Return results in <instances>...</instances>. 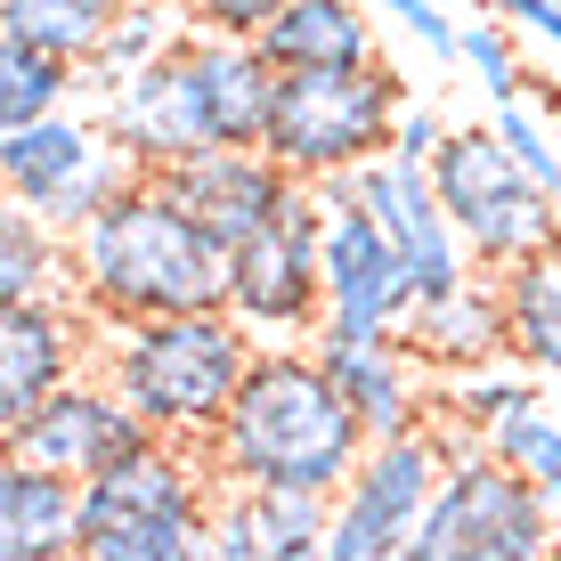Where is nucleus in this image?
Here are the masks:
<instances>
[{"instance_id":"obj_1","label":"nucleus","mask_w":561,"mask_h":561,"mask_svg":"<svg viewBox=\"0 0 561 561\" xmlns=\"http://www.w3.org/2000/svg\"><path fill=\"white\" fill-rule=\"evenodd\" d=\"M366 456V415L334 382L309 342H261L244 391L228 399L220 432H211V463L237 489H318L342 496V480Z\"/></svg>"},{"instance_id":"obj_2","label":"nucleus","mask_w":561,"mask_h":561,"mask_svg":"<svg viewBox=\"0 0 561 561\" xmlns=\"http://www.w3.org/2000/svg\"><path fill=\"white\" fill-rule=\"evenodd\" d=\"M73 285L99 309V325L220 309L228 301V244L147 171L73 237Z\"/></svg>"},{"instance_id":"obj_3","label":"nucleus","mask_w":561,"mask_h":561,"mask_svg":"<svg viewBox=\"0 0 561 561\" xmlns=\"http://www.w3.org/2000/svg\"><path fill=\"white\" fill-rule=\"evenodd\" d=\"M261 342L220 309H171V318H114L99 325V375L139 408L163 439H211L228 399L244 391Z\"/></svg>"},{"instance_id":"obj_4","label":"nucleus","mask_w":561,"mask_h":561,"mask_svg":"<svg viewBox=\"0 0 561 561\" xmlns=\"http://www.w3.org/2000/svg\"><path fill=\"white\" fill-rule=\"evenodd\" d=\"M211 439H147L82 480V561H211Z\"/></svg>"},{"instance_id":"obj_5","label":"nucleus","mask_w":561,"mask_h":561,"mask_svg":"<svg viewBox=\"0 0 561 561\" xmlns=\"http://www.w3.org/2000/svg\"><path fill=\"white\" fill-rule=\"evenodd\" d=\"M399 114H408V82L399 66H301L277 82V114H268V154L301 180L318 171H358L391 154Z\"/></svg>"},{"instance_id":"obj_6","label":"nucleus","mask_w":561,"mask_h":561,"mask_svg":"<svg viewBox=\"0 0 561 561\" xmlns=\"http://www.w3.org/2000/svg\"><path fill=\"white\" fill-rule=\"evenodd\" d=\"M432 180H439V204H448L456 237L472 244L480 268L505 277L513 261H537V253H561V196L537 187L529 171L513 163V147L496 139V123H463L439 139L432 154Z\"/></svg>"},{"instance_id":"obj_7","label":"nucleus","mask_w":561,"mask_h":561,"mask_svg":"<svg viewBox=\"0 0 561 561\" xmlns=\"http://www.w3.org/2000/svg\"><path fill=\"white\" fill-rule=\"evenodd\" d=\"M553 546H561V505L520 463L472 448L448 463L423 529L408 537V561H546Z\"/></svg>"},{"instance_id":"obj_8","label":"nucleus","mask_w":561,"mask_h":561,"mask_svg":"<svg viewBox=\"0 0 561 561\" xmlns=\"http://www.w3.org/2000/svg\"><path fill=\"white\" fill-rule=\"evenodd\" d=\"M325 220L318 187L294 180V196L268 228L228 244V318L253 342H318L325 325Z\"/></svg>"},{"instance_id":"obj_9","label":"nucleus","mask_w":561,"mask_h":561,"mask_svg":"<svg viewBox=\"0 0 561 561\" xmlns=\"http://www.w3.org/2000/svg\"><path fill=\"white\" fill-rule=\"evenodd\" d=\"M439 480H448V448L439 432H399L366 439L358 472L334 496V529H325V561H408V537L423 529Z\"/></svg>"},{"instance_id":"obj_10","label":"nucleus","mask_w":561,"mask_h":561,"mask_svg":"<svg viewBox=\"0 0 561 561\" xmlns=\"http://www.w3.org/2000/svg\"><path fill=\"white\" fill-rule=\"evenodd\" d=\"M408 318H415V277L391 228L366 204L334 211L325 220V325L309 351H358V342L408 334Z\"/></svg>"},{"instance_id":"obj_11","label":"nucleus","mask_w":561,"mask_h":561,"mask_svg":"<svg viewBox=\"0 0 561 561\" xmlns=\"http://www.w3.org/2000/svg\"><path fill=\"white\" fill-rule=\"evenodd\" d=\"M0 439H9L16 456H42V463H57V472L90 480V472H106V463L139 456L147 439H163V432H154L106 375H73V382H57L42 408L16 423V432H0Z\"/></svg>"},{"instance_id":"obj_12","label":"nucleus","mask_w":561,"mask_h":561,"mask_svg":"<svg viewBox=\"0 0 561 561\" xmlns=\"http://www.w3.org/2000/svg\"><path fill=\"white\" fill-rule=\"evenodd\" d=\"M90 325H99V309L82 301V285L0 309V432H16V423L57 391V382L82 375Z\"/></svg>"},{"instance_id":"obj_13","label":"nucleus","mask_w":561,"mask_h":561,"mask_svg":"<svg viewBox=\"0 0 561 561\" xmlns=\"http://www.w3.org/2000/svg\"><path fill=\"white\" fill-rule=\"evenodd\" d=\"M154 180H163L171 196L196 211L220 244H244L253 228H268V220L285 211V196H294L301 171H285L268 147H228V139H211V147L187 154V163L154 171Z\"/></svg>"},{"instance_id":"obj_14","label":"nucleus","mask_w":561,"mask_h":561,"mask_svg":"<svg viewBox=\"0 0 561 561\" xmlns=\"http://www.w3.org/2000/svg\"><path fill=\"white\" fill-rule=\"evenodd\" d=\"M99 123H106V139L123 147L139 171H171V163H187L196 147H211L180 49L154 57V66H139V73H123V82L99 99Z\"/></svg>"},{"instance_id":"obj_15","label":"nucleus","mask_w":561,"mask_h":561,"mask_svg":"<svg viewBox=\"0 0 561 561\" xmlns=\"http://www.w3.org/2000/svg\"><path fill=\"white\" fill-rule=\"evenodd\" d=\"M82 553V480L42 456L0 463V561H57Z\"/></svg>"},{"instance_id":"obj_16","label":"nucleus","mask_w":561,"mask_h":561,"mask_svg":"<svg viewBox=\"0 0 561 561\" xmlns=\"http://www.w3.org/2000/svg\"><path fill=\"white\" fill-rule=\"evenodd\" d=\"M334 366V382L351 391V408L366 415V439H399V432H423L439 408L423 391V351L408 334H382V342H358V351H318Z\"/></svg>"},{"instance_id":"obj_17","label":"nucleus","mask_w":561,"mask_h":561,"mask_svg":"<svg viewBox=\"0 0 561 561\" xmlns=\"http://www.w3.org/2000/svg\"><path fill=\"white\" fill-rule=\"evenodd\" d=\"M408 342L423 351V366H439V375H472V366H496L513 358L505 342V277H463L456 294L423 301L408 318Z\"/></svg>"},{"instance_id":"obj_18","label":"nucleus","mask_w":561,"mask_h":561,"mask_svg":"<svg viewBox=\"0 0 561 561\" xmlns=\"http://www.w3.org/2000/svg\"><path fill=\"white\" fill-rule=\"evenodd\" d=\"M261 49L285 73L301 66H375V16L366 0H277V16L261 25Z\"/></svg>"},{"instance_id":"obj_19","label":"nucleus","mask_w":561,"mask_h":561,"mask_svg":"<svg viewBox=\"0 0 561 561\" xmlns=\"http://www.w3.org/2000/svg\"><path fill=\"white\" fill-rule=\"evenodd\" d=\"M505 342L546 391H561V253L505 268Z\"/></svg>"},{"instance_id":"obj_20","label":"nucleus","mask_w":561,"mask_h":561,"mask_svg":"<svg viewBox=\"0 0 561 561\" xmlns=\"http://www.w3.org/2000/svg\"><path fill=\"white\" fill-rule=\"evenodd\" d=\"M99 139H106V123L99 114H73V106L42 114V123H16V130H0V180H9V196H42L73 163H90Z\"/></svg>"},{"instance_id":"obj_21","label":"nucleus","mask_w":561,"mask_h":561,"mask_svg":"<svg viewBox=\"0 0 561 561\" xmlns=\"http://www.w3.org/2000/svg\"><path fill=\"white\" fill-rule=\"evenodd\" d=\"M66 285H73V237H57L25 196H9L0 204V309L66 294Z\"/></svg>"},{"instance_id":"obj_22","label":"nucleus","mask_w":561,"mask_h":561,"mask_svg":"<svg viewBox=\"0 0 561 561\" xmlns=\"http://www.w3.org/2000/svg\"><path fill=\"white\" fill-rule=\"evenodd\" d=\"M123 9L130 0H0V42H33L66 66H90Z\"/></svg>"},{"instance_id":"obj_23","label":"nucleus","mask_w":561,"mask_h":561,"mask_svg":"<svg viewBox=\"0 0 561 561\" xmlns=\"http://www.w3.org/2000/svg\"><path fill=\"white\" fill-rule=\"evenodd\" d=\"M187 33H196V16H187V9H154V0H147V9H123V16H114V33H106V49L82 66V90H90V99H106L123 73H139V66H154V57H171Z\"/></svg>"},{"instance_id":"obj_24","label":"nucleus","mask_w":561,"mask_h":561,"mask_svg":"<svg viewBox=\"0 0 561 561\" xmlns=\"http://www.w3.org/2000/svg\"><path fill=\"white\" fill-rule=\"evenodd\" d=\"M73 90H82V66H66V57H49L33 42H0V130L42 123V114H57Z\"/></svg>"},{"instance_id":"obj_25","label":"nucleus","mask_w":561,"mask_h":561,"mask_svg":"<svg viewBox=\"0 0 561 561\" xmlns=\"http://www.w3.org/2000/svg\"><path fill=\"white\" fill-rule=\"evenodd\" d=\"M253 513H261L268 561H318V553H325L334 496H318V489H253Z\"/></svg>"},{"instance_id":"obj_26","label":"nucleus","mask_w":561,"mask_h":561,"mask_svg":"<svg viewBox=\"0 0 561 561\" xmlns=\"http://www.w3.org/2000/svg\"><path fill=\"white\" fill-rule=\"evenodd\" d=\"M546 391V382L529 375L520 358H496V366H472V375H448V399H439V415L472 423V432H496L513 408H529V399Z\"/></svg>"},{"instance_id":"obj_27","label":"nucleus","mask_w":561,"mask_h":561,"mask_svg":"<svg viewBox=\"0 0 561 561\" xmlns=\"http://www.w3.org/2000/svg\"><path fill=\"white\" fill-rule=\"evenodd\" d=\"M489 123H496V139L513 147V163L529 171L537 187H553V196H561V114L537 99V90H520V99H496L489 106Z\"/></svg>"},{"instance_id":"obj_28","label":"nucleus","mask_w":561,"mask_h":561,"mask_svg":"<svg viewBox=\"0 0 561 561\" xmlns=\"http://www.w3.org/2000/svg\"><path fill=\"white\" fill-rule=\"evenodd\" d=\"M489 448L505 456V463H520V472H529L537 489H546L553 505H561V415L546 408V391H537L529 408H513L505 423H496V432H489Z\"/></svg>"},{"instance_id":"obj_29","label":"nucleus","mask_w":561,"mask_h":561,"mask_svg":"<svg viewBox=\"0 0 561 561\" xmlns=\"http://www.w3.org/2000/svg\"><path fill=\"white\" fill-rule=\"evenodd\" d=\"M513 42H520V33L505 25V16H489V9L463 16V49H456V66H472V82L489 90V106H496V99H520V90H537Z\"/></svg>"},{"instance_id":"obj_30","label":"nucleus","mask_w":561,"mask_h":561,"mask_svg":"<svg viewBox=\"0 0 561 561\" xmlns=\"http://www.w3.org/2000/svg\"><path fill=\"white\" fill-rule=\"evenodd\" d=\"M366 9H382L391 16L399 33H408V42L423 49V57H439V66H456V49H463V25L448 9H439V0H366Z\"/></svg>"},{"instance_id":"obj_31","label":"nucleus","mask_w":561,"mask_h":561,"mask_svg":"<svg viewBox=\"0 0 561 561\" xmlns=\"http://www.w3.org/2000/svg\"><path fill=\"white\" fill-rule=\"evenodd\" d=\"M196 33H237V42H261V25L277 16V0H187Z\"/></svg>"},{"instance_id":"obj_32","label":"nucleus","mask_w":561,"mask_h":561,"mask_svg":"<svg viewBox=\"0 0 561 561\" xmlns=\"http://www.w3.org/2000/svg\"><path fill=\"white\" fill-rule=\"evenodd\" d=\"M439 139H448V123H439V114L432 106H408V114H399V154H415V163H432V154H439Z\"/></svg>"},{"instance_id":"obj_33","label":"nucleus","mask_w":561,"mask_h":561,"mask_svg":"<svg viewBox=\"0 0 561 561\" xmlns=\"http://www.w3.org/2000/svg\"><path fill=\"white\" fill-rule=\"evenodd\" d=\"M537 99H546V106H553V114H561V90H553V82H537Z\"/></svg>"}]
</instances>
